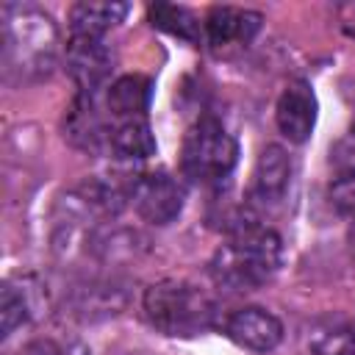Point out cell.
Returning <instances> with one entry per match:
<instances>
[{
	"instance_id": "5",
	"label": "cell",
	"mask_w": 355,
	"mask_h": 355,
	"mask_svg": "<svg viewBox=\"0 0 355 355\" xmlns=\"http://www.w3.org/2000/svg\"><path fill=\"white\" fill-rule=\"evenodd\" d=\"M133 211L150 225H169L183 211V186L169 172H141L130 191Z\"/></svg>"
},
{
	"instance_id": "11",
	"label": "cell",
	"mask_w": 355,
	"mask_h": 355,
	"mask_svg": "<svg viewBox=\"0 0 355 355\" xmlns=\"http://www.w3.org/2000/svg\"><path fill=\"white\" fill-rule=\"evenodd\" d=\"M291 155L280 144H266L255 161L252 183H250V202L252 205H277L283 202L291 186Z\"/></svg>"
},
{
	"instance_id": "15",
	"label": "cell",
	"mask_w": 355,
	"mask_h": 355,
	"mask_svg": "<svg viewBox=\"0 0 355 355\" xmlns=\"http://www.w3.org/2000/svg\"><path fill=\"white\" fill-rule=\"evenodd\" d=\"M150 108V80L141 75H122L105 92V111L114 122L144 116Z\"/></svg>"
},
{
	"instance_id": "12",
	"label": "cell",
	"mask_w": 355,
	"mask_h": 355,
	"mask_svg": "<svg viewBox=\"0 0 355 355\" xmlns=\"http://www.w3.org/2000/svg\"><path fill=\"white\" fill-rule=\"evenodd\" d=\"M108 122L97 108V94H78L67 114V139L83 150H103L108 144Z\"/></svg>"
},
{
	"instance_id": "4",
	"label": "cell",
	"mask_w": 355,
	"mask_h": 355,
	"mask_svg": "<svg viewBox=\"0 0 355 355\" xmlns=\"http://www.w3.org/2000/svg\"><path fill=\"white\" fill-rule=\"evenodd\" d=\"M239 161V141L216 116L197 119L183 139L180 166L194 183H219L233 172Z\"/></svg>"
},
{
	"instance_id": "18",
	"label": "cell",
	"mask_w": 355,
	"mask_h": 355,
	"mask_svg": "<svg viewBox=\"0 0 355 355\" xmlns=\"http://www.w3.org/2000/svg\"><path fill=\"white\" fill-rule=\"evenodd\" d=\"M31 297L28 288H17L14 283L3 286V300H0V319H3V336H11L17 327H22L31 319Z\"/></svg>"
},
{
	"instance_id": "16",
	"label": "cell",
	"mask_w": 355,
	"mask_h": 355,
	"mask_svg": "<svg viewBox=\"0 0 355 355\" xmlns=\"http://www.w3.org/2000/svg\"><path fill=\"white\" fill-rule=\"evenodd\" d=\"M128 11V3H75L69 8V31L72 36L103 39V33L116 28Z\"/></svg>"
},
{
	"instance_id": "19",
	"label": "cell",
	"mask_w": 355,
	"mask_h": 355,
	"mask_svg": "<svg viewBox=\"0 0 355 355\" xmlns=\"http://www.w3.org/2000/svg\"><path fill=\"white\" fill-rule=\"evenodd\" d=\"M330 205L344 216H355V166H344L333 178V183H330Z\"/></svg>"
},
{
	"instance_id": "10",
	"label": "cell",
	"mask_w": 355,
	"mask_h": 355,
	"mask_svg": "<svg viewBox=\"0 0 355 355\" xmlns=\"http://www.w3.org/2000/svg\"><path fill=\"white\" fill-rule=\"evenodd\" d=\"M128 288L119 280H89L69 291L67 311L78 322H103L125 311Z\"/></svg>"
},
{
	"instance_id": "9",
	"label": "cell",
	"mask_w": 355,
	"mask_h": 355,
	"mask_svg": "<svg viewBox=\"0 0 355 355\" xmlns=\"http://www.w3.org/2000/svg\"><path fill=\"white\" fill-rule=\"evenodd\" d=\"M316 94L308 80H291L277 97L275 105V122L277 130L291 141L302 144L311 139L313 125H316Z\"/></svg>"
},
{
	"instance_id": "1",
	"label": "cell",
	"mask_w": 355,
	"mask_h": 355,
	"mask_svg": "<svg viewBox=\"0 0 355 355\" xmlns=\"http://www.w3.org/2000/svg\"><path fill=\"white\" fill-rule=\"evenodd\" d=\"M283 263L280 236L261 225L250 222L227 236V241L214 252L208 272L216 286L230 291H252L269 283Z\"/></svg>"
},
{
	"instance_id": "22",
	"label": "cell",
	"mask_w": 355,
	"mask_h": 355,
	"mask_svg": "<svg viewBox=\"0 0 355 355\" xmlns=\"http://www.w3.org/2000/svg\"><path fill=\"white\" fill-rule=\"evenodd\" d=\"M347 244H349V252L355 255V216L349 222V230H347Z\"/></svg>"
},
{
	"instance_id": "7",
	"label": "cell",
	"mask_w": 355,
	"mask_h": 355,
	"mask_svg": "<svg viewBox=\"0 0 355 355\" xmlns=\"http://www.w3.org/2000/svg\"><path fill=\"white\" fill-rule=\"evenodd\" d=\"M222 330L233 344H239L241 349H250V352H272L283 341V322L258 305L233 311L225 319Z\"/></svg>"
},
{
	"instance_id": "21",
	"label": "cell",
	"mask_w": 355,
	"mask_h": 355,
	"mask_svg": "<svg viewBox=\"0 0 355 355\" xmlns=\"http://www.w3.org/2000/svg\"><path fill=\"white\" fill-rule=\"evenodd\" d=\"M341 25H344V31L355 39V6H347V8H341Z\"/></svg>"
},
{
	"instance_id": "17",
	"label": "cell",
	"mask_w": 355,
	"mask_h": 355,
	"mask_svg": "<svg viewBox=\"0 0 355 355\" xmlns=\"http://www.w3.org/2000/svg\"><path fill=\"white\" fill-rule=\"evenodd\" d=\"M150 22L153 28L164 31V33H172L178 39H186V42H200L202 39V22L197 19V14L186 6H175V3H155L150 6Z\"/></svg>"
},
{
	"instance_id": "8",
	"label": "cell",
	"mask_w": 355,
	"mask_h": 355,
	"mask_svg": "<svg viewBox=\"0 0 355 355\" xmlns=\"http://www.w3.org/2000/svg\"><path fill=\"white\" fill-rule=\"evenodd\" d=\"M261 22H263V17L252 8L214 6L202 22V39L211 50L241 47V44L252 42V36L261 31Z\"/></svg>"
},
{
	"instance_id": "13",
	"label": "cell",
	"mask_w": 355,
	"mask_h": 355,
	"mask_svg": "<svg viewBox=\"0 0 355 355\" xmlns=\"http://www.w3.org/2000/svg\"><path fill=\"white\" fill-rule=\"evenodd\" d=\"M300 338L308 355H355V324L338 316H322L308 322Z\"/></svg>"
},
{
	"instance_id": "6",
	"label": "cell",
	"mask_w": 355,
	"mask_h": 355,
	"mask_svg": "<svg viewBox=\"0 0 355 355\" xmlns=\"http://www.w3.org/2000/svg\"><path fill=\"white\" fill-rule=\"evenodd\" d=\"M64 58L78 86V94H97L105 86L114 64V53L108 50V44L103 39H89V36H69Z\"/></svg>"
},
{
	"instance_id": "14",
	"label": "cell",
	"mask_w": 355,
	"mask_h": 355,
	"mask_svg": "<svg viewBox=\"0 0 355 355\" xmlns=\"http://www.w3.org/2000/svg\"><path fill=\"white\" fill-rule=\"evenodd\" d=\"M105 150L119 161H144V158L155 155L158 144H155V136H153V128H150L147 116L114 122L111 130H108Z\"/></svg>"
},
{
	"instance_id": "2",
	"label": "cell",
	"mask_w": 355,
	"mask_h": 355,
	"mask_svg": "<svg viewBox=\"0 0 355 355\" xmlns=\"http://www.w3.org/2000/svg\"><path fill=\"white\" fill-rule=\"evenodd\" d=\"M141 311L144 319L158 333L180 336V338L200 336L202 330L216 327V316H219L216 300L205 288L175 277L147 286L141 297Z\"/></svg>"
},
{
	"instance_id": "20",
	"label": "cell",
	"mask_w": 355,
	"mask_h": 355,
	"mask_svg": "<svg viewBox=\"0 0 355 355\" xmlns=\"http://www.w3.org/2000/svg\"><path fill=\"white\" fill-rule=\"evenodd\" d=\"M19 355H75V352L72 347H64L53 338H33L19 349Z\"/></svg>"
},
{
	"instance_id": "3",
	"label": "cell",
	"mask_w": 355,
	"mask_h": 355,
	"mask_svg": "<svg viewBox=\"0 0 355 355\" xmlns=\"http://www.w3.org/2000/svg\"><path fill=\"white\" fill-rule=\"evenodd\" d=\"M58 31L53 19L33 6L3 8V64L19 80L42 78L55 64Z\"/></svg>"
}]
</instances>
